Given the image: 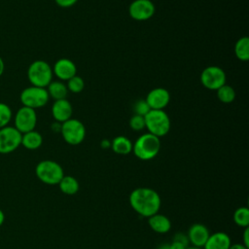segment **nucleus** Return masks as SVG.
<instances>
[{
    "label": "nucleus",
    "instance_id": "obj_1",
    "mask_svg": "<svg viewBox=\"0 0 249 249\" xmlns=\"http://www.w3.org/2000/svg\"><path fill=\"white\" fill-rule=\"evenodd\" d=\"M129 204L136 213L149 218L159 212L160 208V196L155 190L141 187L130 193Z\"/></svg>",
    "mask_w": 249,
    "mask_h": 249
},
{
    "label": "nucleus",
    "instance_id": "obj_2",
    "mask_svg": "<svg viewBox=\"0 0 249 249\" xmlns=\"http://www.w3.org/2000/svg\"><path fill=\"white\" fill-rule=\"evenodd\" d=\"M160 140L159 137L144 133L139 136L132 144V152L136 158L142 160H149L154 159L160 152Z\"/></svg>",
    "mask_w": 249,
    "mask_h": 249
},
{
    "label": "nucleus",
    "instance_id": "obj_3",
    "mask_svg": "<svg viewBox=\"0 0 249 249\" xmlns=\"http://www.w3.org/2000/svg\"><path fill=\"white\" fill-rule=\"evenodd\" d=\"M144 119L145 128L148 129L149 133L159 138L166 135L170 130L171 122L164 110H150Z\"/></svg>",
    "mask_w": 249,
    "mask_h": 249
},
{
    "label": "nucleus",
    "instance_id": "obj_4",
    "mask_svg": "<svg viewBox=\"0 0 249 249\" xmlns=\"http://www.w3.org/2000/svg\"><path fill=\"white\" fill-rule=\"evenodd\" d=\"M53 68L45 60L33 61L27 69V78L31 86L47 88L53 81Z\"/></svg>",
    "mask_w": 249,
    "mask_h": 249
},
{
    "label": "nucleus",
    "instance_id": "obj_5",
    "mask_svg": "<svg viewBox=\"0 0 249 249\" xmlns=\"http://www.w3.org/2000/svg\"><path fill=\"white\" fill-rule=\"evenodd\" d=\"M35 173L41 182L48 185L58 184L64 176L61 165L51 160H41L35 167Z\"/></svg>",
    "mask_w": 249,
    "mask_h": 249
},
{
    "label": "nucleus",
    "instance_id": "obj_6",
    "mask_svg": "<svg viewBox=\"0 0 249 249\" xmlns=\"http://www.w3.org/2000/svg\"><path fill=\"white\" fill-rule=\"evenodd\" d=\"M19 99L22 106L36 110L44 107L48 103L50 97L45 88L30 86L22 89Z\"/></svg>",
    "mask_w": 249,
    "mask_h": 249
},
{
    "label": "nucleus",
    "instance_id": "obj_7",
    "mask_svg": "<svg viewBox=\"0 0 249 249\" xmlns=\"http://www.w3.org/2000/svg\"><path fill=\"white\" fill-rule=\"evenodd\" d=\"M61 135L64 141L70 145H79L86 137V127L77 119H69L61 124Z\"/></svg>",
    "mask_w": 249,
    "mask_h": 249
},
{
    "label": "nucleus",
    "instance_id": "obj_8",
    "mask_svg": "<svg viewBox=\"0 0 249 249\" xmlns=\"http://www.w3.org/2000/svg\"><path fill=\"white\" fill-rule=\"evenodd\" d=\"M21 133L15 126L0 128V154H10L21 145Z\"/></svg>",
    "mask_w": 249,
    "mask_h": 249
},
{
    "label": "nucleus",
    "instance_id": "obj_9",
    "mask_svg": "<svg viewBox=\"0 0 249 249\" xmlns=\"http://www.w3.org/2000/svg\"><path fill=\"white\" fill-rule=\"evenodd\" d=\"M226 73L219 66H208L204 68L200 74V83L208 89L217 90L226 84Z\"/></svg>",
    "mask_w": 249,
    "mask_h": 249
},
{
    "label": "nucleus",
    "instance_id": "obj_10",
    "mask_svg": "<svg viewBox=\"0 0 249 249\" xmlns=\"http://www.w3.org/2000/svg\"><path fill=\"white\" fill-rule=\"evenodd\" d=\"M15 127L22 134L35 129L37 124V114L34 109L22 106L20 107L14 118Z\"/></svg>",
    "mask_w": 249,
    "mask_h": 249
},
{
    "label": "nucleus",
    "instance_id": "obj_11",
    "mask_svg": "<svg viewBox=\"0 0 249 249\" xmlns=\"http://www.w3.org/2000/svg\"><path fill=\"white\" fill-rule=\"evenodd\" d=\"M155 12L156 8L151 0H134L128 7L129 16L138 21L151 18Z\"/></svg>",
    "mask_w": 249,
    "mask_h": 249
},
{
    "label": "nucleus",
    "instance_id": "obj_12",
    "mask_svg": "<svg viewBox=\"0 0 249 249\" xmlns=\"http://www.w3.org/2000/svg\"><path fill=\"white\" fill-rule=\"evenodd\" d=\"M145 100L151 110H163L170 101V93L163 88H155L148 92Z\"/></svg>",
    "mask_w": 249,
    "mask_h": 249
},
{
    "label": "nucleus",
    "instance_id": "obj_13",
    "mask_svg": "<svg viewBox=\"0 0 249 249\" xmlns=\"http://www.w3.org/2000/svg\"><path fill=\"white\" fill-rule=\"evenodd\" d=\"M53 73L61 81H68L77 75L75 63L68 58H59L53 67Z\"/></svg>",
    "mask_w": 249,
    "mask_h": 249
},
{
    "label": "nucleus",
    "instance_id": "obj_14",
    "mask_svg": "<svg viewBox=\"0 0 249 249\" xmlns=\"http://www.w3.org/2000/svg\"><path fill=\"white\" fill-rule=\"evenodd\" d=\"M210 233L208 229L202 224H194L188 231V240L195 246L202 248L207 241Z\"/></svg>",
    "mask_w": 249,
    "mask_h": 249
},
{
    "label": "nucleus",
    "instance_id": "obj_15",
    "mask_svg": "<svg viewBox=\"0 0 249 249\" xmlns=\"http://www.w3.org/2000/svg\"><path fill=\"white\" fill-rule=\"evenodd\" d=\"M72 112H73L72 105L70 101H68L66 98L54 100L52 106V115L53 119L60 124L71 119Z\"/></svg>",
    "mask_w": 249,
    "mask_h": 249
},
{
    "label": "nucleus",
    "instance_id": "obj_16",
    "mask_svg": "<svg viewBox=\"0 0 249 249\" xmlns=\"http://www.w3.org/2000/svg\"><path fill=\"white\" fill-rule=\"evenodd\" d=\"M231 244V238L226 232L217 231L209 235L203 249H229Z\"/></svg>",
    "mask_w": 249,
    "mask_h": 249
},
{
    "label": "nucleus",
    "instance_id": "obj_17",
    "mask_svg": "<svg viewBox=\"0 0 249 249\" xmlns=\"http://www.w3.org/2000/svg\"><path fill=\"white\" fill-rule=\"evenodd\" d=\"M150 228L158 233H166L171 228L170 220L162 214H154L148 218Z\"/></svg>",
    "mask_w": 249,
    "mask_h": 249
},
{
    "label": "nucleus",
    "instance_id": "obj_18",
    "mask_svg": "<svg viewBox=\"0 0 249 249\" xmlns=\"http://www.w3.org/2000/svg\"><path fill=\"white\" fill-rule=\"evenodd\" d=\"M43 143L42 135L34 130L22 133L21 135V145L28 150H36L41 147Z\"/></svg>",
    "mask_w": 249,
    "mask_h": 249
},
{
    "label": "nucleus",
    "instance_id": "obj_19",
    "mask_svg": "<svg viewBox=\"0 0 249 249\" xmlns=\"http://www.w3.org/2000/svg\"><path fill=\"white\" fill-rule=\"evenodd\" d=\"M46 89L48 91L49 97H52L53 100L64 99L68 94L67 87L61 81H52Z\"/></svg>",
    "mask_w": 249,
    "mask_h": 249
},
{
    "label": "nucleus",
    "instance_id": "obj_20",
    "mask_svg": "<svg viewBox=\"0 0 249 249\" xmlns=\"http://www.w3.org/2000/svg\"><path fill=\"white\" fill-rule=\"evenodd\" d=\"M111 148L118 155H128L132 152V142L127 137L120 135L112 140Z\"/></svg>",
    "mask_w": 249,
    "mask_h": 249
},
{
    "label": "nucleus",
    "instance_id": "obj_21",
    "mask_svg": "<svg viewBox=\"0 0 249 249\" xmlns=\"http://www.w3.org/2000/svg\"><path fill=\"white\" fill-rule=\"evenodd\" d=\"M58 186L60 191L68 196H73L79 191V182L73 176H63Z\"/></svg>",
    "mask_w": 249,
    "mask_h": 249
},
{
    "label": "nucleus",
    "instance_id": "obj_22",
    "mask_svg": "<svg viewBox=\"0 0 249 249\" xmlns=\"http://www.w3.org/2000/svg\"><path fill=\"white\" fill-rule=\"evenodd\" d=\"M234 53L236 57L241 61H247L249 59V39L244 36L237 40L234 46Z\"/></svg>",
    "mask_w": 249,
    "mask_h": 249
},
{
    "label": "nucleus",
    "instance_id": "obj_23",
    "mask_svg": "<svg viewBox=\"0 0 249 249\" xmlns=\"http://www.w3.org/2000/svg\"><path fill=\"white\" fill-rule=\"evenodd\" d=\"M217 97L223 103H231L235 98V91L232 87L225 84L217 89Z\"/></svg>",
    "mask_w": 249,
    "mask_h": 249
},
{
    "label": "nucleus",
    "instance_id": "obj_24",
    "mask_svg": "<svg viewBox=\"0 0 249 249\" xmlns=\"http://www.w3.org/2000/svg\"><path fill=\"white\" fill-rule=\"evenodd\" d=\"M233 221L234 223L241 227L247 228L249 225V209L248 207H239L233 213Z\"/></svg>",
    "mask_w": 249,
    "mask_h": 249
},
{
    "label": "nucleus",
    "instance_id": "obj_25",
    "mask_svg": "<svg viewBox=\"0 0 249 249\" xmlns=\"http://www.w3.org/2000/svg\"><path fill=\"white\" fill-rule=\"evenodd\" d=\"M66 87L68 91H71L73 93H79L85 89V82L83 78H81L78 75H75L67 81Z\"/></svg>",
    "mask_w": 249,
    "mask_h": 249
},
{
    "label": "nucleus",
    "instance_id": "obj_26",
    "mask_svg": "<svg viewBox=\"0 0 249 249\" xmlns=\"http://www.w3.org/2000/svg\"><path fill=\"white\" fill-rule=\"evenodd\" d=\"M12 110L6 103L0 102V128L7 126L12 120Z\"/></svg>",
    "mask_w": 249,
    "mask_h": 249
},
{
    "label": "nucleus",
    "instance_id": "obj_27",
    "mask_svg": "<svg viewBox=\"0 0 249 249\" xmlns=\"http://www.w3.org/2000/svg\"><path fill=\"white\" fill-rule=\"evenodd\" d=\"M129 126L135 131H140L145 128V119L140 115H133L129 120Z\"/></svg>",
    "mask_w": 249,
    "mask_h": 249
},
{
    "label": "nucleus",
    "instance_id": "obj_28",
    "mask_svg": "<svg viewBox=\"0 0 249 249\" xmlns=\"http://www.w3.org/2000/svg\"><path fill=\"white\" fill-rule=\"evenodd\" d=\"M133 110H134V114L135 115H140L145 117V115L151 110L148 103L146 102L145 99H140L137 100L134 105H133Z\"/></svg>",
    "mask_w": 249,
    "mask_h": 249
},
{
    "label": "nucleus",
    "instance_id": "obj_29",
    "mask_svg": "<svg viewBox=\"0 0 249 249\" xmlns=\"http://www.w3.org/2000/svg\"><path fill=\"white\" fill-rule=\"evenodd\" d=\"M55 3L62 8H69L77 3L78 0H54Z\"/></svg>",
    "mask_w": 249,
    "mask_h": 249
},
{
    "label": "nucleus",
    "instance_id": "obj_30",
    "mask_svg": "<svg viewBox=\"0 0 249 249\" xmlns=\"http://www.w3.org/2000/svg\"><path fill=\"white\" fill-rule=\"evenodd\" d=\"M244 231H243V245H245L246 247L249 248V228H244Z\"/></svg>",
    "mask_w": 249,
    "mask_h": 249
},
{
    "label": "nucleus",
    "instance_id": "obj_31",
    "mask_svg": "<svg viewBox=\"0 0 249 249\" xmlns=\"http://www.w3.org/2000/svg\"><path fill=\"white\" fill-rule=\"evenodd\" d=\"M229 249H249L248 247H246L245 245H243L242 243H235V244H231Z\"/></svg>",
    "mask_w": 249,
    "mask_h": 249
},
{
    "label": "nucleus",
    "instance_id": "obj_32",
    "mask_svg": "<svg viewBox=\"0 0 249 249\" xmlns=\"http://www.w3.org/2000/svg\"><path fill=\"white\" fill-rule=\"evenodd\" d=\"M100 145H101V147H102V148L107 149V148L111 147V142H110L109 140H107V139H104V140H102V141H101Z\"/></svg>",
    "mask_w": 249,
    "mask_h": 249
},
{
    "label": "nucleus",
    "instance_id": "obj_33",
    "mask_svg": "<svg viewBox=\"0 0 249 249\" xmlns=\"http://www.w3.org/2000/svg\"><path fill=\"white\" fill-rule=\"evenodd\" d=\"M4 70H5V63H4L3 58L0 56V77L3 75Z\"/></svg>",
    "mask_w": 249,
    "mask_h": 249
},
{
    "label": "nucleus",
    "instance_id": "obj_34",
    "mask_svg": "<svg viewBox=\"0 0 249 249\" xmlns=\"http://www.w3.org/2000/svg\"><path fill=\"white\" fill-rule=\"evenodd\" d=\"M4 222H5V214H4V212L0 209V227L3 225Z\"/></svg>",
    "mask_w": 249,
    "mask_h": 249
},
{
    "label": "nucleus",
    "instance_id": "obj_35",
    "mask_svg": "<svg viewBox=\"0 0 249 249\" xmlns=\"http://www.w3.org/2000/svg\"><path fill=\"white\" fill-rule=\"evenodd\" d=\"M159 249H170V247H169V244H162L159 247Z\"/></svg>",
    "mask_w": 249,
    "mask_h": 249
},
{
    "label": "nucleus",
    "instance_id": "obj_36",
    "mask_svg": "<svg viewBox=\"0 0 249 249\" xmlns=\"http://www.w3.org/2000/svg\"><path fill=\"white\" fill-rule=\"evenodd\" d=\"M186 249H202V248H200V247H195V246H193V247H187Z\"/></svg>",
    "mask_w": 249,
    "mask_h": 249
}]
</instances>
